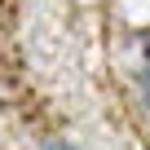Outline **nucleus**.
I'll return each instance as SVG.
<instances>
[{
  "label": "nucleus",
  "mask_w": 150,
  "mask_h": 150,
  "mask_svg": "<svg viewBox=\"0 0 150 150\" xmlns=\"http://www.w3.org/2000/svg\"><path fill=\"white\" fill-rule=\"evenodd\" d=\"M40 150H80V146H75V141H44Z\"/></svg>",
  "instance_id": "nucleus-1"
}]
</instances>
